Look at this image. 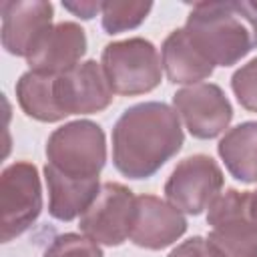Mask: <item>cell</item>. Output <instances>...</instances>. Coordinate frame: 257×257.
<instances>
[{
    "label": "cell",
    "mask_w": 257,
    "mask_h": 257,
    "mask_svg": "<svg viewBox=\"0 0 257 257\" xmlns=\"http://www.w3.org/2000/svg\"><path fill=\"white\" fill-rule=\"evenodd\" d=\"M185 143L181 118L159 100L128 106L112 126V165L128 179L153 177Z\"/></svg>",
    "instance_id": "6da1fadb"
},
{
    "label": "cell",
    "mask_w": 257,
    "mask_h": 257,
    "mask_svg": "<svg viewBox=\"0 0 257 257\" xmlns=\"http://www.w3.org/2000/svg\"><path fill=\"white\" fill-rule=\"evenodd\" d=\"M183 28L193 48L213 66H233L257 48V14L249 2H197Z\"/></svg>",
    "instance_id": "7a4b0ae2"
},
{
    "label": "cell",
    "mask_w": 257,
    "mask_h": 257,
    "mask_svg": "<svg viewBox=\"0 0 257 257\" xmlns=\"http://www.w3.org/2000/svg\"><path fill=\"white\" fill-rule=\"evenodd\" d=\"M46 163L66 177L98 179L106 165V137L88 118L64 122L46 141Z\"/></svg>",
    "instance_id": "3957f363"
},
{
    "label": "cell",
    "mask_w": 257,
    "mask_h": 257,
    "mask_svg": "<svg viewBox=\"0 0 257 257\" xmlns=\"http://www.w3.org/2000/svg\"><path fill=\"white\" fill-rule=\"evenodd\" d=\"M100 66L112 92L120 96L147 94L163 78V62L157 46L141 36L108 42L102 48Z\"/></svg>",
    "instance_id": "277c9868"
},
{
    "label": "cell",
    "mask_w": 257,
    "mask_h": 257,
    "mask_svg": "<svg viewBox=\"0 0 257 257\" xmlns=\"http://www.w3.org/2000/svg\"><path fill=\"white\" fill-rule=\"evenodd\" d=\"M251 193L227 189L207 211V241L219 257H257V223L249 211Z\"/></svg>",
    "instance_id": "5b68a950"
},
{
    "label": "cell",
    "mask_w": 257,
    "mask_h": 257,
    "mask_svg": "<svg viewBox=\"0 0 257 257\" xmlns=\"http://www.w3.org/2000/svg\"><path fill=\"white\" fill-rule=\"evenodd\" d=\"M2 243H10L28 231L42 213V185L36 165L16 161L0 175Z\"/></svg>",
    "instance_id": "8992f818"
},
{
    "label": "cell",
    "mask_w": 257,
    "mask_h": 257,
    "mask_svg": "<svg viewBox=\"0 0 257 257\" xmlns=\"http://www.w3.org/2000/svg\"><path fill=\"white\" fill-rule=\"evenodd\" d=\"M225 177L209 155H191L177 163L165 183V199L185 215H201L221 195Z\"/></svg>",
    "instance_id": "52a82bcc"
},
{
    "label": "cell",
    "mask_w": 257,
    "mask_h": 257,
    "mask_svg": "<svg viewBox=\"0 0 257 257\" xmlns=\"http://www.w3.org/2000/svg\"><path fill=\"white\" fill-rule=\"evenodd\" d=\"M135 195L122 183H102L92 205L80 215V231L98 245L118 247L128 239Z\"/></svg>",
    "instance_id": "ba28073f"
},
{
    "label": "cell",
    "mask_w": 257,
    "mask_h": 257,
    "mask_svg": "<svg viewBox=\"0 0 257 257\" xmlns=\"http://www.w3.org/2000/svg\"><path fill=\"white\" fill-rule=\"evenodd\" d=\"M173 108L191 137L201 141L217 139L233 120V106L215 82H199L177 90L173 94Z\"/></svg>",
    "instance_id": "9c48e42d"
},
{
    "label": "cell",
    "mask_w": 257,
    "mask_h": 257,
    "mask_svg": "<svg viewBox=\"0 0 257 257\" xmlns=\"http://www.w3.org/2000/svg\"><path fill=\"white\" fill-rule=\"evenodd\" d=\"M112 94L100 62L92 58L78 62L54 78V98L64 116L102 112L110 106Z\"/></svg>",
    "instance_id": "30bf717a"
},
{
    "label": "cell",
    "mask_w": 257,
    "mask_h": 257,
    "mask_svg": "<svg viewBox=\"0 0 257 257\" xmlns=\"http://www.w3.org/2000/svg\"><path fill=\"white\" fill-rule=\"evenodd\" d=\"M2 12V46L12 56L28 58L46 32L54 26V6L46 0H4Z\"/></svg>",
    "instance_id": "8fae6325"
},
{
    "label": "cell",
    "mask_w": 257,
    "mask_h": 257,
    "mask_svg": "<svg viewBox=\"0 0 257 257\" xmlns=\"http://www.w3.org/2000/svg\"><path fill=\"white\" fill-rule=\"evenodd\" d=\"M187 231V219L179 209L155 195H139L135 199L133 223L128 239L143 249L161 251L177 243Z\"/></svg>",
    "instance_id": "7c38bea8"
},
{
    "label": "cell",
    "mask_w": 257,
    "mask_h": 257,
    "mask_svg": "<svg viewBox=\"0 0 257 257\" xmlns=\"http://www.w3.org/2000/svg\"><path fill=\"white\" fill-rule=\"evenodd\" d=\"M86 32L80 24L58 22L38 42V46L26 58V64L34 72L60 74L82 62L80 58L86 54Z\"/></svg>",
    "instance_id": "4fadbf2b"
},
{
    "label": "cell",
    "mask_w": 257,
    "mask_h": 257,
    "mask_svg": "<svg viewBox=\"0 0 257 257\" xmlns=\"http://www.w3.org/2000/svg\"><path fill=\"white\" fill-rule=\"evenodd\" d=\"M44 181L48 187V213L56 221H74L96 199L100 191L98 179H74L56 171L52 165H44Z\"/></svg>",
    "instance_id": "5bb4252c"
},
{
    "label": "cell",
    "mask_w": 257,
    "mask_h": 257,
    "mask_svg": "<svg viewBox=\"0 0 257 257\" xmlns=\"http://www.w3.org/2000/svg\"><path fill=\"white\" fill-rule=\"evenodd\" d=\"M161 62L163 70L173 84H199L201 80L209 78L215 70L189 42L185 28H175L161 46Z\"/></svg>",
    "instance_id": "9a60e30c"
},
{
    "label": "cell",
    "mask_w": 257,
    "mask_h": 257,
    "mask_svg": "<svg viewBox=\"0 0 257 257\" xmlns=\"http://www.w3.org/2000/svg\"><path fill=\"white\" fill-rule=\"evenodd\" d=\"M217 153L225 163L229 175L245 185L257 183V122L245 120L229 128L219 145Z\"/></svg>",
    "instance_id": "2e32d148"
},
{
    "label": "cell",
    "mask_w": 257,
    "mask_h": 257,
    "mask_svg": "<svg viewBox=\"0 0 257 257\" xmlns=\"http://www.w3.org/2000/svg\"><path fill=\"white\" fill-rule=\"evenodd\" d=\"M54 78L56 74L26 70L16 80V100L28 118L38 122H60L66 118L54 98Z\"/></svg>",
    "instance_id": "e0dca14e"
},
{
    "label": "cell",
    "mask_w": 257,
    "mask_h": 257,
    "mask_svg": "<svg viewBox=\"0 0 257 257\" xmlns=\"http://www.w3.org/2000/svg\"><path fill=\"white\" fill-rule=\"evenodd\" d=\"M153 10V2H102L100 6V24L106 34H120L126 30L139 28L149 12Z\"/></svg>",
    "instance_id": "ac0fdd59"
},
{
    "label": "cell",
    "mask_w": 257,
    "mask_h": 257,
    "mask_svg": "<svg viewBox=\"0 0 257 257\" xmlns=\"http://www.w3.org/2000/svg\"><path fill=\"white\" fill-rule=\"evenodd\" d=\"M42 257H104L98 243L84 233H60L46 245Z\"/></svg>",
    "instance_id": "d6986e66"
},
{
    "label": "cell",
    "mask_w": 257,
    "mask_h": 257,
    "mask_svg": "<svg viewBox=\"0 0 257 257\" xmlns=\"http://www.w3.org/2000/svg\"><path fill=\"white\" fill-rule=\"evenodd\" d=\"M231 88L245 110L257 112V58H251L233 72Z\"/></svg>",
    "instance_id": "ffe728a7"
},
{
    "label": "cell",
    "mask_w": 257,
    "mask_h": 257,
    "mask_svg": "<svg viewBox=\"0 0 257 257\" xmlns=\"http://www.w3.org/2000/svg\"><path fill=\"white\" fill-rule=\"evenodd\" d=\"M167 257H219V253L213 249V245L205 237L197 235L179 243Z\"/></svg>",
    "instance_id": "44dd1931"
},
{
    "label": "cell",
    "mask_w": 257,
    "mask_h": 257,
    "mask_svg": "<svg viewBox=\"0 0 257 257\" xmlns=\"http://www.w3.org/2000/svg\"><path fill=\"white\" fill-rule=\"evenodd\" d=\"M64 10L72 12L74 16L82 18V20H90L100 12L102 2H94V0H86V2H62Z\"/></svg>",
    "instance_id": "7402d4cb"
},
{
    "label": "cell",
    "mask_w": 257,
    "mask_h": 257,
    "mask_svg": "<svg viewBox=\"0 0 257 257\" xmlns=\"http://www.w3.org/2000/svg\"><path fill=\"white\" fill-rule=\"evenodd\" d=\"M249 211H251L253 221L257 223V191H253L251 197H249Z\"/></svg>",
    "instance_id": "603a6c76"
},
{
    "label": "cell",
    "mask_w": 257,
    "mask_h": 257,
    "mask_svg": "<svg viewBox=\"0 0 257 257\" xmlns=\"http://www.w3.org/2000/svg\"><path fill=\"white\" fill-rule=\"evenodd\" d=\"M249 6L255 10V14H257V2H249Z\"/></svg>",
    "instance_id": "cb8c5ba5"
}]
</instances>
